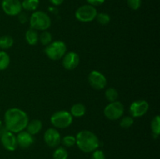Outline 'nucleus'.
<instances>
[{
    "instance_id": "nucleus-1",
    "label": "nucleus",
    "mask_w": 160,
    "mask_h": 159,
    "mask_svg": "<svg viewBox=\"0 0 160 159\" xmlns=\"http://www.w3.org/2000/svg\"><path fill=\"white\" fill-rule=\"evenodd\" d=\"M4 118L6 130L13 133H18L26 129L29 122L26 112L17 108L8 109L5 113Z\"/></svg>"
},
{
    "instance_id": "nucleus-2",
    "label": "nucleus",
    "mask_w": 160,
    "mask_h": 159,
    "mask_svg": "<svg viewBox=\"0 0 160 159\" xmlns=\"http://www.w3.org/2000/svg\"><path fill=\"white\" fill-rule=\"evenodd\" d=\"M76 144L81 151L91 153L98 149L99 140L92 131L81 130L76 136Z\"/></svg>"
},
{
    "instance_id": "nucleus-3",
    "label": "nucleus",
    "mask_w": 160,
    "mask_h": 159,
    "mask_svg": "<svg viewBox=\"0 0 160 159\" xmlns=\"http://www.w3.org/2000/svg\"><path fill=\"white\" fill-rule=\"evenodd\" d=\"M51 19L46 12L43 11H35L30 17L31 27L38 31H46L51 26Z\"/></svg>"
},
{
    "instance_id": "nucleus-4",
    "label": "nucleus",
    "mask_w": 160,
    "mask_h": 159,
    "mask_svg": "<svg viewBox=\"0 0 160 159\" xmlns=\"http://www.w3.org/2000/svg\"><path fill=\"white\" fill-rule=\"evenodd\" d=\"M45 53L52 60H59L67 53V45L62 41H52L45 47Z\"/></svg>"
},
{
    "instance_id": "nucleus-5",
    "label": "nucleus",
    "mask_w": 160,
    "mask_h": 159,
    "mask_svg": "<svg viewBox=\"0 0 160 159\" xmlns=\"http://www.w3.org/2000/svg\"><path fill=\"white\" fill-rule=\"evenodd\" d=\"M51 123L58 129H65L69 127L73 123V116L67 111H58L55 112L50 118Z\"/></svg>"
},
{
    "instance_id": "nucleus-6",
    "label": "nucleus",
    "mask_w": 160,
    "mask_h": 159,
    "mask_svg": "<svg viewBox=\"0 0 160 159\" xmlns=\"http://www.w3.org/2000/svg\"><path fill=\"white\" fill-rule=\"evenodd\" d=\"M97 9L95 6L91 5H84L78 8L75 12V17L78 20L84 23H88L94 20L96 17Z\"/></svg>"
},
{
    "instance_id": "nucleus-7",
    "label": "nucleus",
    "mask_w": 160,
    "mask_h": 159,
    "mask_svg": "<svg viewBox=\"0 0 160 159\" xmlns=\"http://www.w3.org/2000/svg\"><path fill=\"white\" fill-rule=\"evenodd\" d=\"M124 113V107L120 101L110 102L104 109V115L108 119L117 120L121 118Z\"/></svg>"
},
{
    "instance_id": "nucleus-8",
    "label": "nucleus",
    "mask_w": 160,
    "mask_h": 159,
    "mask_svg": "<svg viewBox=\"0 0 160 159\" xmlns=\"http://www.w3.org/2000/svg\"><path fill=\"white\" fill-rule=\"evenodd\" d=\"M149 108V104L148 101L145 100H138L134 101L130 106V113L131 117L134 118H139L148 112Z\"/></svg>"
},
{
    "instance_id": "nucleus-9",
    "label": "nucleus",
    "mask_w": 160,
    "mask_h": 159,
    "mask_svg": "<svg viewBox=\"0 0 160 159\" xmlns=\"http://www.w3.org/2000/svg\"><path fill=\"white\" fill-rule=\"evenodd\" d=\"M1 6L5 13L9 16H17L22 12L20 0H2Z\"/></svg>"
},
{
    "instance_id": "nucleus-10",
    "label": "nucleus",
    "mask_w": 160,
    "mask_h": 159,
    "mask_svg": "<svg viewBox=\"0 0 160 159\" xmlns=\"http://www.w3.org/2000/svg\"><path fill=\"white\" fill-rule=\"evenodd\" d=\"M88 82L91 87L95 90H102L107 84V80L102 73L93 70L88 75Z\"/></svg>"
},
{
    "instance_id": "nucleus-11",
    "label": "nucleus",
    "mask_w": 160,
    "mask_h": 159,
    "mask_svg": "<svg viewBox=\"0 0 160 159\" xmlns=\"http://www.w3.org/2000/svg\"><path fill=\"white\" fill-rule=\"evenodd\" d=\"M44 140L50 147H56L61 142V135L57 129L49 128L44 133Z\"/></svg>"
},
{
    "instance_id": "nucleus-12",
    "label": "nucleus",
    "mask_w": 160,
    "mask_h": 159,
    "mask_svg": "<svg viewBox=\"0 0 160 159\" xmlns=\"http://www.w3.org/2000/svg\"><path fill=\"white\" fill-rule=\"evenodd\" d=\"M1 143L5 149L9 151H13L17 149V137L14 135L13 132H11L9 131H5L1 135Z\"/></svg>"
},
{
    "instance_id": "nucleus-13",
    "label": "nucleus",
    "mask_w": 160,
    "mask_h": 159,
    "mask_svg": "<svg viewBox=\"0 0 160 159\" xmlns=\"http://www.w3.org/2000/svg\"><path fill=\"white\" fill-rule=\"evenodd\" d=\"M62 59V65L66 70H74L80 63V57L78 53L70 51L64 55Z\"/></svg>"
},
{
    "instance_id": "nucleus-14",
    "label": "nucleus",
    "mask_w": 160,
    "mask_h": 159,
    "mask_svg": "<svg viewBox=\"0 0 160 159\" xmlns=\"http://www.w3.org/2000/svg\"><path fill=\"white\" fill-rule=\"evenodd\" d=\"M17 140L18 146L23 149L30 147L34 141L33 136L30 134L28 131L23 130L18 132V135L17 136Z\"/></svg>"
},
{
    "instance_id": "nucleus-15",
    "label": "nucleus",
    "mask_w": 160,
    "mask_h": 159,
    "mask_svg": "<svg viewBox=\"0 0 160 159\" xmlns=\"http://www.w3.org/2000/svg\"><path fill=\"white\" fill-rule=\"evenodd\" d=\"M27 131L32 136L38 133L42 129V123L39 119H33L31 122H28L27 125Z\"/></svg>"
},
{
    "instance_id": "nucleus-16",
    "label": "nucleus",
    "mask_w": 160,
    "mask_h": 159,
    "mask_svg": "<svg viewBox=\"0 0 160 159\" xmlns=\"http://www.w3.org/2000/svg\"><path fill=\"white\" fill-rule=\"evenodd\" d=\"M86 112V108L81 103H77L74 104L70 108V112L72 116L76 117V118H80L84 115Z\"/></svg>"
},
{
    "instance_id": "nucleus-17",
    "label": "nucleus",
    "mask_w": 160,
    "mask_h": 159,
    "mask_svg": "<svg viewBox=\"0 0 160 159\" xmlns=\"http://www.w3.org/2000/svg\"><path fill=\"white\" fill-rule=\"evenodd\" d=\"M38 36L36 30L31 28L27 31L26 34H25V39L29 45H35L38 42Z\"/></svg>"
},
{
    "instance_id": "nucleus-18",
    "label": "nucleus",
    "mask_w": 160,
    "mask_h": 159,
    "mask_svg": "<svg viewBox=\"0 0 160 159\" xmlns=\"http://www.w3.org/2000/svg\"><path fill=\"white\" fill-rule=\"evenodd\" d=\"M22 9L28 11H35L39 6V0H23L21 2Z\"/></svg>"
},
{
    "instance_id": "nucleus-19",
    "label": "nucleus",
    "mask_w": 160,
    "mask_h": 159,
    "mask_svg": "<svg viewBox=\"0 0 160 159\" xmlns=\"http://www.w3.org/2000/svg\"><path fill=\"white\" fill-rule=\"evenodd\" d=\"M151 129L152 132L153 137H159L160 133V116L156 115L152 118L151 122Z\"/></svg>"
},
{
    "instance_id": "nucleus-20",
    "label": "nucleus",
    "mask_w": 160,
    "mask_h": 159,
    "mask_svg": "<svg viewBox=\"0 0 160 159\" xmlns=\"http://www.w3.org/2000/svg\"><path fill=\"white\" fill-rule=\"evenodd\" d=\"M13 39L11 36L5 35L0 37V48L2 50L9 49L13 45Z\"/></svg>"
},
{
    "instance_id": "nucleus-21",
    "label": "nucleus",
    "mask_w": 160,
    "mask_h": 159,
    "mask_svg": "<svg viewBox=\"0 0 160 159\" xmlns=\"http://www.w3.org/2000/svg\"><path fill=\"white\" fill-rule=\"evenodd\" d=\"M10 63V58L9 55L4 51H0V70H4L9 66Z\"/></svg>"
},
{
    "instance_id": "nucleus-22",
    "label": "nucleus",
    "mask_w": 160,
    "mask_h": 159,
    "mask_svg": "<svg viewBox=\"0 0 160 159\" xmlns=\"http://www.w3.org/2000/svg\"><path fill=\"white\" fill-rule=\"evenodd\" d=\"M38 41L41 42L42 45L47 46L52 41V36L51 33H49L48 31H44L38 36Z\"/></svg>"
},
{
    "instance_id": "nucleus-23",
    "label": "nucleus",
    "mask_w": 160,
    "mask_h": 159,
    "mask_svg": "<svg viewBox=\"0 0 160 159\" xmlns=\"http://www.w3.org/2000/svg\"><path fill=\"white\" fill-rule=\"evenodd\" d=\"M106 98L109 102H113V101H117V98H118V92L116 90L115 88H112V87H109L107 90H106Z\"/></svg>"
},
{
    "instance_id": "nucleus-24",
    "label": "nucleus",
    "mask_w": 160,
    "mask_h": 159,
    "mask_svg": "<svg viewBox=\"0 0 160 159\" xmlns=\"http://www.w3.org/2000/svg\"><path fill=\"white\" fill-rule=\"evenodd\" d=\"M68 152L62 147H59L53 153V159H67Z\"/></svg>"
},
{
    "instance_id": "nucleus-25",
    "label": "nucleus",
    "mask_w": 160,
    "mask_h": 159,
    "mask_svg": "<svg viewBox=\"0 0 160 159\" xmlns=\"http://www.w3.org/2000/svg\"><path fill=\"white\" fill-rule=\"evenodd\" d=\"M95 20L101 25H107L110 22V16L105 12H100L97 13Z\"/></svg>"
},
{
    "instance_id": "nucleus-26",
    "label": "nucleus",
    "mask_w": 160,
    "mask_h": 159,
    "mask_svg": "<svg viewBox=\"0 0 160 159\" xmlns=\"http://www.w3.org/2000/svg\"><path fill=\"white\" fill-rule=\"evenodd\" d=\"M134 124V118L131 116H125L121 118L120 122V126L123 129H128Z\"/></svg>"
},
{
    "instance_id": "nucleus-27",
    "label": "nucleus",
    "mask_w": 160,
    "mask_h": 159,
    "mask_svg": "<svg viewBox=\"0 0 160 159\" xmlns=\"http://www.w3.org/2000/svg\"><path fill=\"white\" fill-rule=\"evenodd\" d=\"M61 141L64 146L67 147H73V145L76 144V137L71 135L66 136L61 140Z\"/></svg>"
},
{
    "instance_id": "nucleus-28",
    "label": "nucleus",
    "mask_w": 160,
    "mask_h": 159,
    "mask_svg": "<svg viewBox=\"0 0 160 159\" xmlns=\"http://www.w3.org/2000/svg\"><path fill=\"white\" fill-rule=\"evenodd\" d=\"M127 2L133 10H138L142 6V0H127Z\"/></svg>"
},
{
    "instance_id": "nucleus-29",
    "label": "nucleus",
    "mask_w": 160,
    "mask_h": 159,
    "mask_svg": "<svg viewBox=\"0 0 160 159\" xmlns=\"http://www.w3.org/2000/svg\"><path fill=\"white\" fill-rule=\"evenodd\" d=\"M91 159H106V157H105V154L102 151L96 149L92 153Z\"/></svg>"
},
{
    "instance_id": "nucleus-30",
    "label": "nucleus",
    "mask_w": 160,
    "mask_h": 159,
    "mask_svg": "<svg viewBox=\"0 0 160 159\" xmlns=\"http://www.w3.org/2000/svg\"><path fill=\"white\" fill-rule=\"evenodd\" d=\"M106 0H87L88 3L92 6H98L102 5Z\"/></svg>"
},
{
    "instance_id": "nucleus-31",
    "label": "nucleus",
    "mask_w": 160,
    "mask_h": 159,
    "mask_svg": "<svg viewBox=\"0 0 160 159\" xmlns=\"http://www.w3.org/2000/svg\"><path fill=\"white\" fill-rule=\"evenodd\" d=\"M19 21L21 23H26L27 22H28V15H27L25 12H20V14H19Z\"/></svg>"
},
{
    "instance_id": "nucleus-32",
    "label": "nucleus",
    "mask_w": 160,
    "mask_h": 159,
    "mask_svg": "<svg viewBox=\"0 0 160 159\" xmlns=\"http://www.w3.org/2000/svg\"><path fill=\"white\" fill-rule=\"evenodd\" d=\"M51 2V3L54 6H60L62 2H64V0H49Z\"/></svg>"
},
{
    "instance_id": "nucleus-33",
    "label": "nucleus",
    "mask_w": 160,
    "mask_h": 159,
    "mask_svg": "<svg viewBox=\"0 0 160 159\" xmlns=\"http://www.w3.org/2000/svg\"><path fill=\"white\" fill-rule=\"evenodd\" d=\"M2 121L0 120V129L2 128Z\"/></svg>"
}]
</instances>
